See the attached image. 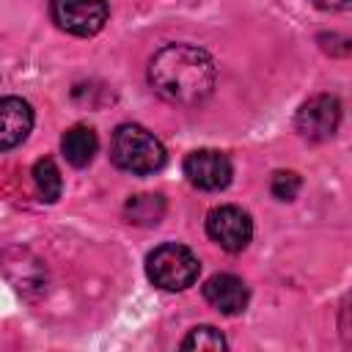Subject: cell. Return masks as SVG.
I'll list each match as a JSON object with an SVG mask.
<instances>
[{
  "instance_id": "cell-2",
  "label": "cell",
  "mask_w": 352,
  "mask_h": 352,
  "mask_svg": "<svg viewBox=\"0 0 352 352\" xmlns=\"http://www.w3.org/2000/svg\"><path fill=\"white\" fill-rule=\"evenodd\" d=\"M110 157L113 162L135 176H148L157 173L165 165V148L162 143L143 126L138 124H121L113 132L110 140Z\"/></svg>"
},
{
  "instance_id": "cell-5",
  "label": "cell",
  "mask_w": 352,
  "mask_h": 352,
  "mask_svg": "<svg viewBox=\"0 0 352 352\" xmlns=\"http://www.w3.org/2000/svg\"><path fill=\"white\" fill-rule=\"evenodd\" d=\"M338 121H341V104H338V99L330 96V94H316V96H311L297 110L294 126H297V132L305 140L322 143V140H330L336 135Z\"/></svg>"
},
{
  "instance_id": "cell-12",
  "label": "cell",
  "mask_w": 352,
  "mask_h": 352,
  "mask_svg": "<svg viewBox=\"0 0 352 352\" xmlns=\"http://www.w3.org/2000/svg\"><path fill=\"white\" fill-rule=\"evenodd\" d=\"M33 184H36V192H38L41 201L52 204V201L60 198V187H63L60 170H58V165H55L50 157L38 160V162L33 165Z\"/></svg>"
},
{
  "instance_id": "cell-4",
  "label": "cell",
  "mask_w": 352,
  "mask_h": 352,
  "mask_svg": "<svg viewBox=\"0 0 352 352\" xmlns=\"http://www.w3.org/2000/svg\"><path fill=\"white\" fill-rule=\"evenodd\" d=\"M55 25L72 36H94L107 22L104 0H50Z\"/></svg>"
},
{
  "instance_id": "cell-1",
  "label": "cell",
  "mask_w": 352,
  "mask_h": 352,
  "mask_svg": "<svg viewBox=\"0 0 352 352\" xmlns=\"http://www.w3.org/2000/svg\"><path fill=\"white\" fill-rule=\"evenodd\" d=\"M151 88L173 104H198L214 88V63L209 52L192 44H168L148 63Z\"/></svg>"
},
{
  "instance_id": "cell-10",
  "label": "cell",
  "mask_w": 352,
  "mask_h": 352,
  "mask_svg": "<svg viewBox=\"0 0 352 352\" xmlns=\"http://www.w3.org/2000/svg\"><path fill=\"white\" fill-rule=\"evenodd\" d=\"M60 148H63V157H66L74 168H85V165L94 160V154H96V148H99V140H96V132H94L91 126L77 124V126H72V129L63 135Z\"/></svg>"
},
{
  "instance_id": "cell-14",
  "label": "cell",
  "mask_w": 352,
  "mask_h": 352,
  "mask_svg": "<svg viewBox=\"0 0 352 352\" xmlns=\"http://www.w3.org/2000/svg\"><path fill=\"white\" fill-rule=\"evenodd\" d=\"M300 176L294 170H278L272 173V182H270V190L278 201H294V195L300 192Z\"/></svg>"
},
{
  "instance_id": "cell-15",
  "label": "cell",
  "mask_w": 352,
  "mask_h": 352,
  "mask_svg": "<svg viewBox=\"0 0 352 352\" xmlns=\"http://www.w3.org/2000/svg\"><path fill=\"white\" fill-rule=\"evenodd\" d=\"M341 336H344V341L346 344H352V294L346 297V302H344V308H341Z\"/></svg>"
},
{
  "instance_id": "cell-9",
  "label": "cell",
  "mask_w": 352,
  "mask_h": 352,
  "mask_svg": "<svg viewBox=\"0 0 352 352\" xmlns=\"http://www.w3.org/2000/svg\"><path fill=\"white\" fill-rule=\"evenodd\" d=\"M33 126V110L19 96H6L0 102V148L8 151L19 146Z\"/></svg>"
},
{
  "instance_id": "cell-13",
  "label": "cell",
  "mask_w": 352,
  "mask_h": 352,
  "mask_svg": "<svg viewBox=\"0 0 352 352\" xmlns=\"http://www.w3.org/2000/svg\"><path fill=\"white\" fill-rule=\"evenodd\" d=\"M182 349H226V338H223L220 330H214L209 324H201V327H192L184 336Z\"/></svg>"
},
{
  "instance_id": "cell-7",
  "label": "cell",
  "mask_w": 352,
  "mask_h": 352,
  "mask_svg": "<svg viewBox=\"0 0 352 352\" xmlns=\"http://www.w3.org/2000/svg\"><path fill=\"white\" fill-rule=\"evenodd\" d=\"M231 162L223 151H214V148H198L192 154H187L184 160V176L192 187L198 190H223L228 187L231 182Z\"/></svg>"
},
{
  "instance_id": "cell-8",
  "label": "cell",
  "mask_w": 352,
  "mask_h": 352,
  "mask_svg": "<svg viewBox=\"0 0 352 352\" xmlns=\"http://www.w3.org/2000/svg\"><path fill=\"white\" fill-rule=\"evenodd\" d=\"M204 297L214 311H220L226 316H236L248 308L250 292L242 278H236L231 272H217L204 283Z\"/></svg>"
},
{
  "instance_id": "cell-11",
  "label": "cell",
  "mask_w": 352,
  "mask_h": 352,
  "mask_svg": "<svg viewBox=\"0 0 352 352\" xmlns=\"http://www.w3.org/2000/svg\"><path fill=\"white\" fill-rule=\"evenodd\" d=\"M165 212V201L162 195L146 192V195H132L126 201V217L129 223H140V226H157L160 217Z\"/></svg>"
},
{
  "instance_id": "cell-16",
  "label": "cell",
  "mask_w": 352,
  "mask_h": 352,
  "mask_svg": "<svg viewBox=\"0 0 352 352\" xmlns=\"http://www.w3.org/2000/svg\"><path fill=\"white\" fill-rule=\"evenodd\" d=\"M319 8H327V11H346L352 8V0H314Z\"/></svg>"
},
{
  "instance_id": "cell-3",
  "label": "cell",
  "mask_w": 352,
  "mask_h": 352,
  "mask_svg": "<svg viewBox=\"0 0 352 352\" xmlns=\"http://www.w3.org/2000/svg\"><path fill=\"white\" fill-rule=\"evenodd\" d=\"M198 272H201L198 256L179 242H165V245L154 248L146 258L148 280L165 292H182V289L192 286L198 280Z\"/></svg>"
},
{
  "instance_id": "cell-6",
  "label": "cell",
  "mask_w": 352,
  "mask_h": 352,
  "mask_svg": "<svg viewBox=\"0 0 352 352\" xmlns=\"http://www.w3.org/2000/svg\"><path fill=\"white\" fill-rule=\"evenodd\" d=\"M206 234L223 250L239 253L248 248V242L253 236V223H250L248 212H242L239 206H214L206 214Z\"/></svg>"
}]
</instances>
